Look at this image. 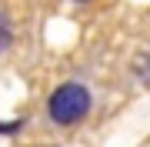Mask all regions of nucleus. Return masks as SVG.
<instances>
[{"label":"nucleus","mask_w":150,"mask_h":147,"mask_svg":"<svg viewBox=\"0 0 150 147\" xmlns=\"http://www.w3.org/2000/svg\"><path fill=\"white\" fill-rule=\"evenodd\" d=\"M50 117L57 120V124H77V120H83L87 117V110H90V90L83 87V84H60V87L50 94Z\"/></svg>","instance_id":"1"},{"label":"nucleus","mask_w":150,"mask_h":147,"mask_svg":"<svg viewBox=\"0 0 150 147\" xmlns=\"http://www.w3.org/2000/svg\"><path fill=\"white\" fill-rule=\"evenodd\" d=\"M10 40H13V30H10V23H7V17L0 13V50L10 47Z\"/></svg>","instance_id":"2"},{"label":"nucleus","mask_w":150,"mask_h":147,"mask_svg":"<svg viewBox=\"0 0 150 147\" xmlns=\"http://www.w3.org/2000/svg\"><path fill=\"white\" fill-rule=\"evenodd\" d=\"M20 124H23V120H0V134H13V131H20Z\"/></svg>","instance_id":"3"}]
</instances>
